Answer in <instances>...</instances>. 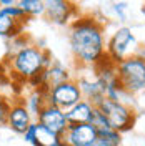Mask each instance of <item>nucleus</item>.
<instances>
[{
	"label": "nucleus",
	"instance_id": "a211bd4d",
	"mask_svg": "<svg viewBox=\"0 0 145 146\" xmlns=\"http://www.w3.org/2000/svg\"><path fill=\"white\" fill-rule=\"evenodd\" d=\"M127 10H128L127 2H113V3H110V12L120 22H127Z\"/></svg>",
	"mask_w": 145,
	"mask_h": 146
},
{
	"label": "nucleus",
	"instance_id": "dca6fc26",
	"mask_svg": "<svg viewBox=\"0 0 145 146\" xmlns=\"http://www.w3.org/2000/svg\"><path fill=\"white\" fill-rule=\"evenodd\" d=\"M17 5L28 18L45 15V0H18Z\"/></svg>",
	"mask_w": 145,
	"mask_h": 146
},
{
	"label": "nucleus",
	"instance_id": "b1692460",
	"mask_svg": "<svg viewBox=\"0 0 145 146\" xmlns=\"http://www.w3.org/2000/svg\"><path fill=\"white\" fill-rule=\"evenodd\" d=\"M140 13L145 17V3H142V7H140Z\"/></svg>",
	"mask_w": 145,
	"mask_h": 146
},
{
	"label": "nucleus",
	"instance_id": "4468645a",
	"mask_svg": "<svg viewBox=\"0 0 145 146\" xmlns=\"http://www.w3.org/2000/svg\"><path fill=\"white\" fill-rule=\"evenodd\" d=\"M23 105L27 106V110L30 111V115L37 119L38 113L47 105V91L45 90H32V93H28L27 96H25Z\"/></svg>",
	"mask_w": 145,
	"mask_h": 146
},
{
	"label": "nucleus",
	"instance_id": "39448f33",
	"mask_svg": "<svg viewBox=\"0 0 145 146\" xmlns=\"http://www.w3.org/2000/svg\"><path fill=\"white\" fill-rule=\"evenodd\" d=\"M138 50V42L135 38L134 30L127 25L118 27L112 36L109 38L107 45H105V55L112 63L118 65L122 60H125L127 56L137 53Z\"/></svg>",
	"mask_w": 145,
	"mask_h": 146
},
{
	"label": "nucleus",
	"instance_id": "393cba45",
	"mask_svg": "<svg viewBox=\"0 0 145 146\" xmlns=\"http://www.w3.org/2000/svg\"><path fill=\"white\" fill-rule=\"evenodd\" d=\"M58 146H70V145H67V143H65L64 139H62V141H60V145H58Z\"/></svg>",
	"mask_w": 145,
	"mask_h": 146
},
{
	"label": "nucleus",
	"instance_id": "ddd939ff",
	"mask_svg": "<svg viewBox=\"0 0 145 146\" xmlns=\"http://www.w3.org/2000/svg\"><path fill=\"white\" fill-rule=\"evenodd\" d=\"M25 23H20L15 18L7 15L3 10L0 9V40H12L15 36L22 35Z\"/></svg>",
	"mask_w": 145,
	"mask_h": 146
},
{
	"label": "nucleus",
	"instance_id": "f8f14e48",
	"mask_svg": "<svg viewBox=\"0 0 145 146\" xmlns=\"http://www.w3.org/2000/svg\"><path fill=\"white\" fill-rule=\"evenodd\" d=\"M44 73H45L47 90L55 86V85H60V83H64V82L73 80L72 75H70V70L64 63H60L58 60H54V63L50 65L47 70H44Z\"/></svg>",
	"mask_w": 145,
	"mask_h": 146
},
{
	"label": "nucleus",
	"instance_id": "f03ea898",
	"mask_svg": "<svg viewBox=\"0 0 145 146\" xmlns=\"http://www.w3.org/2000/svg\"><path fill=\"white\" fill-rule=\"evenodd\" d=\"M54 63V58L50 52L44 48L30 43L28 46L18 50L17 53L7 56V65L13 76L22 80V82H30L34 76L47 70Z\"/></svg>",
	"mask_w": 145,
	"mask_h": 146
},
{
	"label": "nucleus",
	"instance_id": "6e6552de",
	"mask_svg": "<svg viewBox=\"0 0 145 146\" xmlns=\"http://www.w3.org/2000/svg\"><path fill=\"white\" fill-rule=\"evenodd\" d=\"M97 138H99V129L90 123L68 125L65 133L62 135V139L70 146H92Z\"/></svg>",
	"mask_w": 145,
	"mask_h": 146
},
{
	"label": "nucleus",
	"instance_id": "f257e3e1",
	"mask_svg": "<svg viewBox=\"0 0 145 146\" xmlns=\"http://www.w3.org/2000/svg\"><path fill=\"white\" fill-rule=\"evenodd\" d=\"M68 43L80 65L97 66L105 56V25L92 15L77 17L68 28Z\"/></svg>",
	"mask_w": 145,
	"mask_h": 146
},
{
	"label": "nucleus",
	"instance_id": "5701e85b",
	"mask_svg": "<svg viewBox=\"0 0 145 146\" xmlns=\"http://www.w3.org/2000/svg\"><path fill=\"white\" fill-rule=\"evenodd\" d=\"M135 55H138V56H142L145 60V45H138V50H137V53Z\"/></svg>",
	"mask_w": 145,
	"mask_h": 146
},
{
	"label": "nucleus",
	"instance_id": "20e7f679",
	"mask_svg": "<svg viewBox=\"0 0 145 146\" xmlns=\"http://www.w3.org/2000/svg\"><path fill=\"white\" fill-rule=\"evenodd\" d=\"M97 108L102 111V115L105 116L109 128L115 129L118 133H125L130 131L135 125V110L132 108L128 103L122 101H112L109 98H103L97 105Z\"/></svg>",
	"mask_w": 145,
	"mask_h": 146
},
{
	"label": "nucleus",
	"instance_id": "0eeeda50",
	"mask_svg": "<svg viewBox=\"0 0 145 146\" xmlns=\"http://www.w3.org/2000/svg\"><path fill=\"white\" fill-rule=\"evenodd\" d=\"M45 17L54 25H68L77 18V5L68 0H45Z\"/></svg>",
	"mask_w": 145,
	"mask_h": 146
},
{
	"label": "nucleus",
	"instance_id": "2eb2a0df",
	"mask_svg": "<svg viewBox=\"0 0 145 146\" xmlns=\"http://www.w3.org/2000/svg\"><path fill=\"white\" fill-rule=\"evenodd\" d=\"M62 141V136L57 135L54 131H50L48 128L42 126L40 123H37L35 126V143L34 146H58Z\"/></svg>",
	"mask_w": 145,
	"mask_h": 146
},
{
	"label": "nucleus",
	"instance_id": "6ab92c4d",
	"mask_svg": "<svg viewBox=\"0 0 145 146\" xmlns=\"http://www.w3.org/2000/svg\"><path fill=\"white\" fill-rule=\"evenodd\" d=\"M10 106L12 103L3 95H0V126H7V116H9Z\"/></svg>",
	"mask_w": 145,
	"mask_h": 146
},
{
	"label": "nucleus",
	"instance_id": "1a4fd4ad",
	"mask_svg": "<svg viewBox=\"0 0 145 146\" xmlns=\"http://www.w3.org/2000/svg\"><path fill=\"white\" fill-rule=\"evenodd\" d=\"M35 121L40 123L42 126L48 128L50 131L60 135V136L65 133V129L68 126V119H67L65 111L60 108H57V106H52V105H45L44 110L38 113V116H37Z\"/></svg>",
	"mask_w": 145,
	"mask_h": 146
},
{
	"label": "nucleus",
	"instance_id": "412c9836",
	"mask_svg": "<svg viewBox=\"0 0 145 146\" xmlns=\"http://www.w3.org/2000/svg\"><path fill=\"white\" fill-rule=\"evenodd\" d=\"M35 126H37V121H34V123L27 128V131L23 133L25 143H28V145H32V146H34V143H35Z\"/></svg>",
	"mask_w": 145,
	"mask_h": 146
},
{
	"label": "nucleus",
	"instance_id": "9d476101",
	"mask_svg": "<svg viewBox=\"0 0 145 146\" xmlns=\"http://www.w3.org/2000/svg\"><path fill=\"white\" fill-rule=\"evenodd\" d=\"M35 121V118L30 115V111L27 110V106L23 105V101H15L12 103L9 111V116H7V126L17 133V135H22L27 131V128Z\"/></svg>",
	"mask_w": 145,
	"mask_h": 146
},
{
	"label": "nucleus",
	"instance_id": "9b49d317",
	"mask_svg": "<svg viewBox=\"0 0 145 146\" xmlns=\"http://www.w3.org/2000/svg\"><path fill=\"white\" fill-rule=\"evenodd\" d=\"M93 111H95V105L92 101L82 100L75 106H72L68 111H65V115H67V119H68V125H85V123L92 121Z\"/></svg>",
	"mask_w": 145,
	"mask_h": 146
},
{
	"label": "nucleus",
	"instance_id": "4be33fe9",
	"mask_svg": "<svg viewBox=\"0 0 145 146\" xmlns=\"http://www.w3.org/2000/svg\"><path fill=\"white\" fill-rule=\"evenodd\" d=\"M17 5L15 0H0V9H5V7H13Z\"/></svg>",
	"mask_w": 145,
	"mask_h": 146
},
{
	"label": "nucleus",
	"instance_id": "f3484780",
	"mask_svg": "<svg viewBox=\"0 0 145 146\" xmlns=\"http://www.w3.org/2000/svg\"><path fill=\"white\" fill-rule=\"evenodd\" d=\"M99 138L105 139L110 146H122V133H118L112 128L99 129Z\"/></svg>",
	"mask_w": 145,
	"mask_h": 146
},
{
	"label": "nucleus",
	"instance_id": "7ed1b4c3",
	"mask_svg": "<svg viewBox=\"0 0 145 146\" xmlns=\"http://www.w3.org/2000/svg\"><path fill=\"white\" fill-rule=\"evenodd\" d=\"M117 78L128 95L145 90V60L138 55L127 56L117 65Z\"/></svg>",
	"mask_w": 145,
	"mask_h": 146
},
{
	"label": "nucleus",
	"instance_id": "aec40b11",
	"mask_svg": "<svg viewBox=\"0 0 145 146\" xmlns=\"http://www.w3.org/2000/svg\"><path fill=\"white\" fill-rule=\"evenodd\" d=\"M90 125H93L97 129H105V128H109V123H107L105 116L102 115V111H100L97 106H95V111H93V116H92Z\"/></svg>",
	"mask_w": 145,
	"mask_h": 146
},
{
	"label": "nucleus",
	"instance_id": "423d86ee",
	"mask_svg": "<svg viewBox=\"0 0 145 146\" xmlns=\"http://www.w3.org/2000/svg\"><path fill=\"white\" fill-rule=\"evenodd\" d=\"M82 100H83V96H82L77 80H68V82L55 85L47 90V105L57 106L64 111H68Z\"/></svg>",
	"mask_w": 145,
	"mask_h": 146
}]
</instances>
